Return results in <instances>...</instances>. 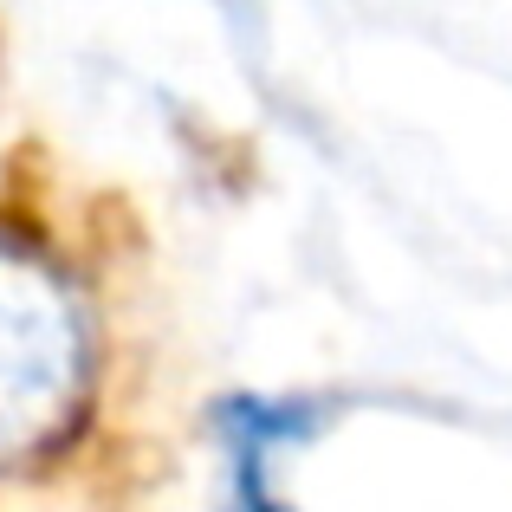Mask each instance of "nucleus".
<instances>
[{
	"mask_svg": "<svg viewBox=\"0 0 512 512\" xmlns=\"http://www.w3.org/2000/svg\"><path fill=\"white\" fill-rule=\"evenodd\" d=\"M91 338L65 273L0 234V467L46 454L78 422Z\"/></svg>",
	"mask_w": 512,
	"mask_h": 512,
	"instance_id": "nucleus-1",
	"label": "nucleus"
},
{
	"mask_svg": "<svg viewBox=\"0 0 512 512\" xmlns=\"http://www.w3.org/2000/svg\"><path fill=\"white\" fill-rule=\"evenodd\" d=\"M318 402H273V396H234L221 402L214 428L227 448V493L234 512H286L273 500V448H299L318 435Z\"/></svg>",
	"mask_w": 512,
	"mask_h": 512,
	"instance_id": "nucleus-2",
	"label": "nucleus"
}]
</instances>
